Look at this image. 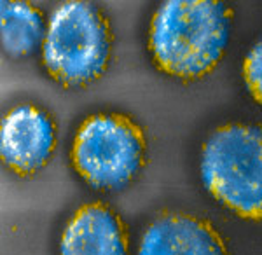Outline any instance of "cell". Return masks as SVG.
Segmentation results:
<instances>
[{
	"instance_id": "obj_8",
	"label": "cell",
	"mask_w": 262,
	"mask_h": 255,
	"mask_svg": "<svg viewBox=\"0 0 262 255\" xmlns=\"http://www.w3.org/2000/svg\"><path fill=\"white\" fill-rule=\"evenodd\" d=\"M2 21V51L11 58L33 54L44 46L46 19L42 12L28 2H0Z\"/></svg>"
},
{
	"instance_id": "obj_9",
	"label": "cell",
	"mask_w": 262,
	"mask_h": 255,
	"mask_svg": "<svg viewBox=\"0 0 262 255\" xmlns=\"http://www.w3.org/2000/svg\"><path fill=\"white\" fill-rule=\"evenodd\" d=\"M245 80H247L248 91L252 93V96L257 100V103L262 101V46L260 42H257L250 51V54L247 56L245 61Z\"/></svg>"
},
{
	"instance_id": "obj_4",
	"label": "cell",
	"mask_w": 262,
	"mask_h": 255,
	"mask_svg": "<svg viewBox=\"0 0 262 255\" xmlns=\"http://www.w3.org/2000/svg\"><path fill=\"white\" fill-rule=\"evenodd\" d=\"M147 143L140 126L117 114L82 122L72 147V163L95 189H121L140 173Z\"/></svg>"
},
{
	"instance_id": "obj_7",
	"label": "cell",
	"mask_w": 262,
	"mask_h": 255,
	"mask_svg": "<svg viewBox=\"0 0 262 255\" xmlns=\"http://www.w3.org/2000/svg\"><path fill=\"white\" fill-rule=\"evenodd\" d=\"M128 250L126 227L116 211L101 203L82 206L61 238L65 255H122Z\"/></svg>"
},
{
	"instance_id": "obj_6",
	"label": "cell",
	"mask_w": 262,
	"mask_h": 255,
	"mask_svg": "<svg viewBox=\"0 0 262 255\" xmlns=\"http://www.w3.org/2000/svg\"><path fill=\"white\" fill-rule=\"evenodd\" d=\"M143 255H222L226 245L212 224L184 214H163L142 238Z\"/></svg>"
},
{
	"instance_id": "obj_3",
	"label": "cell",
	"mask_w": 262,
	"mask_h": 255,
	"mask_svg": "<svg viewBox=\"0 0 262 255\" xmlns=\"http://www.w3.org/2000/svg\"><path fill=\"white\" fill-rule=\"evenodd\" d=\"M203 184L239 217L262 215V131L259 126L227 124L206 140L201 159Z\"/></svg>"
},
{
	"instance_id": "obj_5",
	"label": "cell",
	"mask_w": 262,
	"mask_h": 255,
	"mask_svg": "<svg viewBox=\"0 0 262 255\" xmlns=\"http://www.w3.org/2000/svg\"><path fill=\"white\" fill-rule=\"evenodd\" d=\"M56 145V126L48 112L19 105L2 121V161L18 175H32L49 161Z\"/></svg>"
},
{
	"instance_id": "obj_1",
	"label": "cell",
	"mask_w": 262,
	"mask_h": 255,
	"mask_svg": "<svg viewBox=\"0 0 262 255\" xmlns=\"http://www.w3.org/2000/svg\"><path fill=\"white\" fill-rule=\"evenodd\" d=\"M232 9L219 0H170L150 21L149 49L164 74L182 80L208 75L224 56Z\"/></svg>"
},
{
	"instance_id": "obj_2",
	"label": "cell",
	"mask_w": 262,
	"mask_h": 255,
	"mask_svg": "<svg viewBox=\"0 0 262 255\" xmlns=\"http://www.w3.org/2000/svg\"><path fill=\"white\" fill-rule=\"evenodd\" d=\"M111 48V25L103 12L84 0L65 2L51 16L42 46L44 67L61 86H86L107 70Z\"/></svg>"
}]
</instances>
